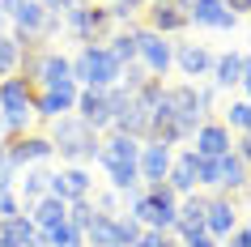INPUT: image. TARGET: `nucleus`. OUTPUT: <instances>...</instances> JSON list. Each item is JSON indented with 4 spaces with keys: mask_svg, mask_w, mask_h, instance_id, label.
Listing matches in <instances>:
<instances>
[{
    "mask_svg": "<svg viewBox=\"0 0 251 247\" xmlns=\"http://www.w3.org/2000/svg\"><path fill=\"white\" fill-rule=\"evenodd\" d=\"M136 247H175V239L162 234V230H145L141 239H136Z\"/></svg>",
    "mask_w": 251,
    "mask_h": 247,
    "instance_id": "33",
    "label": "nucleus"
},
{
    "mask_svg": "<svg viewBox=\"0 0 251 247\" xmlns=\"http://www.w3.org/2000/svg\"><path fill=\"white\" fill-rule=\"evenodd\" d=\"M4 149H9V158H13V166H39V162H47V158H55V145L47 132H22V137H9L4 141Z\"/></svg>",
    "mask_w": 251,
    "mask_h": 247,
    "instance_id": "8",
    "label": "nucleus"
},
{
    "mask_svg": "<svg viewBox=\"0 0 251 247\" xmlns=\"http://www.w3.org/2000/svg\"><path fill=\"white\" fill-rule=\"evenodd\" d=\"M17 175H22V170L13 166V158H9V149L0 145V183H17Z\"/></svg>",
    "mask_w": 251,
    "mask_h": 247,
    "instance_id": "34",
    "label": "nucleus"
},
{
    "mask_svg": "<svg viewBox=\"0 0 251 247\" xmlns=\"http://www.w3.org/2000/svg\"><path fill=\"white\" fill-rule=\"evenodd\" d=\"M119 205H124V196L111 188V192H94V209L98 213H111V218H119Z\"/></svg>",
    "mask_w": 251,
    "mask_h": 247,
    "instance_id": "32",
    "label": "nucleus"
},
{
    "mask_svg": "<svg viewBox=\"0 0 251 247\" xmlns=\"http://www.w3.org/2000/svg\"><path fill=\"white\" fill-rule=\"evenodd\" d=\"M90 192H94V179H90L85 166H64V170H55V175H47V196L64 200V205L90 200Z\"/></svg>",
    "mask_w": 251,
    "mask_h": 247,
    "instance_id": "9",
    "label": "nucleus"
},
{
    "mask_svg": "<svg viewBox=\"0 0 251 247\" xmlns=\"http://www.w3.org/2000/svg\"><path fill=\"white\" fill-rule=\"evenodd\" d=\"M234 154H238V158H243V162L251 166V132H238V141H234Z\"/></svg>",
    "mask_w": 251,
    "mask_h": 247,
    "instance_id": "35",
    "label": "nucleus"
},
{
    "mask_svg": "<svg viewBox=\"0 0 251 247\" xmlns=\"http://www.w3.org/2000/svg\"><path fill=\"white\" fill-rule=\"evenodd\" d=\"M77 243H85V239H81V230L68 218L60 226H51V230H43V247H77Z\"/></svg>",
    "mask_w": 251,
    "mask_h": 247,
    "instance_id": "27",
    "label": "nucleus"
},
{
    "mask_svg": "<svg viewBox=\"0 0 251 247\" xmlns=\"http://www.w3.org/2000/svg\"><path fill=\"white\" fill-rule=\"evenodd\" d=\"M136 64H145L149 77H166L175 68V43L141 26L136 30Z\"/></svg>",
    "mask_w": 251,
    "mask_h": 247,
    "instance_id": "6",
    "label": "nucleus"
},
{
    "mask_svg": "<svg viewBox=\"0 0 251 247\" xmlns=\"http://www.w3.org/2000/svg\"><path fill=\"white\" fill-rule=\"evenodd\" d=\"M77 94H81V85L73 77L68 81H60V85H51V90H34V115L39 119H60V115H73V107H77Z\"/></svg>",
    "mask_w": 251,
    "mask_h": 247,
    "instance_id": "7",
    "label": "nucleus"
},
{
    "mask_svg": "<svg viewBox=\"0 0 251 247\" xmlns=\"http://www.w3.org/2000/svg\"><path fill=\"white\" fill-rule=\"evenodd\" d=\"M238 230V205H234V196H209V209H204V234L209 239H217V243H226L230 234Z\"/></svg>",
    "mask_w": 251,
    "mask_h": 247,
    "instance_id": "10",
    "label": "nucleus"
},
{
    "mask_svg": "<svg viewBox=\"0 0 251 247\" xmlns=\"http://www.w3.org/2000/svg\"><path fill=\"white\" fill-rule=\"evenodd\" d=\"M145 4H162V0H145Z\"/></svg>",
    "mask_w": 251,
    "mask_h": 247,
    "instance_id": "43",
    "label": "nucleus"
},
{
    "mask_svg": "<svg viewBox=\"0 0 251 247\" xmlns=\"http://www.w3.org/2000/svg\"><path fill=\"white\" fill-rule=\"evenodd\" d=\"M51 145H55V154L64 158L68 166H85V162H94L98 158V145H102V137L85 124V119L77 115H60L51 119Z\"/></svg>",
    "mask_w": 251,
    "mask_h": 247,
    "instance_id": "2",
    "label": "nucleus"
},
{
    "mask_svg": "<svg viewBox=\"0 0 251 247\" xmlns=\"http://www.w3.org/2000/svg\"><path fill=\"white\" fill-rule=\"evenodd\" d=\"M166 183H171L179 196H187V192H196V188H200V154H196V149H179V154H175Z\"/></svg>",
    "mask_w": 251,
    "mask_h": 247,
    "instance_id": "19",
    "label": "nucleus"
},
{
    "mask_svg": "<svg viewBox=\"0 0 251 247\" xmlns=\"http://www.w3.org/2000/svg\"><path fill=\"white\" fill-rule=\"evenodd\" d=\"M187 26H196V30H234L238 17L226 9L222 0H192L187 4Z\"/></svg>",
    "mask_w": 251,
    "mask_h": 247,
    "instance_id": "11",
    "label": "nucleus"
},
{
    "mask_svg": "<svg viewBox=\"0 0 251 247\" xmlns=\"http://www.w3.org/2000/svg\"><path fill=\"white\" fill-rule=\"evenodd\" d=\"M213 60H217V55H213L204 43H175V68H179L183 77H209Z\"/></svg>",
    "mask_w": 251,
    "mask_h": 247,
    "instance_id": "20",
    "label": "nucleus"
},
{
    "mask_svg": "<svg viewBox=\"0 0 251 247\" xmlns=\"http://www.w3.org/2000/svg\"><path fill=\"white\" fill-rule=\"evenodd\" d=\"M94 162L106 170V179H111V188H115L119 196H128L132 188H141V170H136V162H141V141H136V137H124V132L102 137Z\"/></svg>",
    "mask_w": 251,
    "mask_h": 247,
    "instance_id": "1",
    "label": "nucleus"
},
{
    "mask_svg": "<svg viewBox=\"0 0 251 247\" xmlns=\"http://www.w3.org/2000/svg\"><path fill=\"white\" fill-rule=\"evenodd\" d=\"M243 192H247V196H251V175H247V188H243Z\"/></svg>",
    "mask_w": 251,
    "mask_h": 247,
    "instance_id": "42",
    "label": "nucleus"
},
{
    "mask_svg": "<svg viewBox=\"0 0 251 247\" xmlns=\"http://www.w3.org/2000/svg\"><path fill=\"white\" fill-rule=\"evenodd\" d=\"M81 239H85V247H115V218L94 209V218H90V226H85Z\"/></svg>",
    "mask_w": 251,
    "mask_h": 247,
    "instance_id": "24",
    "label": "nucleus"
},
{
    "mask_svg": "<svg viewBox=\"0 0 251 247\" xmlns=\"http://www.w3.org/2000/svg\"><path fill=\"white\" fill-rule=\"evenodd\" d=\"M13 213H26L22 196H17V183H0V218H13Z\"/></svg>",
    "mask_w": 251,
    "mask_h": 247,
    "instance_id": "30",
    "label": "nucleus"
},
{
    "mask_svg": "<svg viewBox=\"0 0 251 247\" xmlns=\"http://www.w3.org/2000/svg\"><path fill=\"white\" fill-rule=\"evenodd\" d=\"M77 247H85V243H77Z\"/></svg>",
    "mask_w": 251,
    "mask_h": 247,
    "instance_id": "44",
    "label": "nucleus"
},
{
    "mask_svg": "<svg viewBox=\"0 0 251 247\" xmlns=\"http://www.w3.org/2000/svg\"><path fill=\"white\" fill-rule=\"evenodd\" d=\"M204 209H209V196L204 192H187V196H179V209H175V230L171 234H196V230H204Z\"/></svg>",
    "mask_w": 251,
    "mask_h": 247,
    "instance_id": "17",
    "label": "nucleus"
},
{
    "mask_svg": "<svg viewBox=\"0 0 251 247\" xmlns=\"http://www.w3.org/2000/svg\"><path fill=\"white\" fill-rule=\"evenodd\" d=\"M222 124L230 132H251V103H247V98L230 103V107H226V115H222Z\"/></svg>",
    "mask_w": 251,
    "mask_h": 247,
    "instance_id": "29",
    "label": "nucleus"
},
{
    "mask_svg": "<svg viewBox=\"0 0 251 247\" xmlns=\"http://www.w3.org/2000/svg\"><path fill=\"white\" fill-rule=\"evenodd\" d=\"M141 234H145V226H141L132 213H119L115 218V247H136Z\"/></svg>",
    "mask_w": 251,
    "mask_h": 247,
    "instance_id": "28",
    "label": "nucleus"
},
{
    "mask_svg": "<svg viewBox=\"0 0 251 247\" xmlns=\"http://www.w3.org/2000/svg\"><path fill=\"white\" fill-rule=\"evenodd\" d=\"M222 4H226V9H230V13H251V0H222Z\"/></svg>",
    "mask_w": 251,
    "mask_h": 247,
    "instance_id": "39",
    "label": "nucleus"
},
{
    "mask_svg": "<svg viewBox=\"0 0 251 247\" xmlns=\"http://www.w3.org/2000/svg\"><path fill=\"white\" fill-rule=\"evenodd\" d=\"M0 247H43V234H39V226L30 221V213L0 218Z\"/></svg>",
    "mask_w": 251,
    "mask_h": 247,
    "instance_id": "18",
    "label": "nucleus"
},
{
    "mask_svg": "<svg viewBox=\"0 0 251 247\" xmlns=\"http://www.w3.org/2000/svg\"><path fill=\"white\" fill-rule=\"evenodd\" d=\"M85 4H111V0H85Z\"/></svg>",
    "mask_w": 251,
    "mask_h": 247,
    "instance_id": "40",
    "label": "nucleus"
},
{
    "mask_svg": "<svg viewBox=\"0 0 251 247\" xmlns=\"http://www.w3.org/2000/svg\"><path fill=\"white\" fill-rule=\"evenodd\" d=\"M192 141H196L192 149H196L200 158H222V154H230V149H234V132L226 128L222 119H204Z\"/></svg>",
    "mask_w": 251,
    "mask_h": 247,
    "instance_id": "14",
    "label": "nucleus"
},
{
    "mask_svg": "<svg viewBox=\"0 0 251 247\" xmlns=\"http://www.w3.org/2000/svg\"><path fill=\"white\" fill-rule=\"evenodd\" d=\"M90 218H94V200H73V205H68V221H73V226H77L81 234H85Z\"/></svg>",
    "mask_w": 251,
    "mask_h": 247,
    "instance_id": "31",
    "label": "nucleus"
},
{
    "mask_svg": "<svg viewBox=\"0 0 251 247\" xmlns=\"http://www.w3.org/2000/svg\"><path fill=\"white\" fill-rule=\"evenodd\" d=\"M73 115L77 119H85L94 132H102V128H111V94L106 90H81L77 94V107H73Z\"/></svg>",
    "mask_w": 251,
    "mask_h": 247,
    "instance_id": "13",
    "label": "nucleus"
},
{
    "mask_svg": "<svg viewBox=\"0 0 251 247\" xmlns=\"http://www.w3.org/2000/svg\"><path fill=\"white\" fill-rule=\"evenodd\" d=\"M4 22H9V17H4V9H0V30H4Z\"/></svg>",
    "mask_w": 251,
    "mask_h": 247,
    "instance_id": "41",
    "label": "nucleus"
},
{
    "mask_svg": "<svg viewBox=\"0 0 251 247\" xmlns=\"http://www.w3.org/2000/svg\"><path fill=\"white\" fill-rule=\"evenodd\" d=\"M22 55H26V39L0 30V77H17L22 73Z\"/></svg>",
    "mask_w": 251,
    "mask_h": 247,
    "instance_id": "23",
    "label": "nucleus"
},
{
    "mask_svg": "<svg viewBox=\"0 0 251 247\" xmlns=\"http://www.w3.org/2000/svg\"><path fill=\"white\" fill-rule=\"evenodd\" d=\"M26 213H30V221H34L39 234H43V230H51V226H60V221L68 218V205H64V200H55V196H43L39 205H30Z\"/></svg>",
    "mask_w": 251,
    "mask_h": 247,
    "instance_id": "22",
    "label": "nucleus"
},
{
    "mask_svg": "<svg viewBox=\"0 0 251 247\" xmlns=\"http://www.w3.org/2000/svg\"><path fill=\"white\" fill-rule=\"evenodd\" d=\"M171 162H175V154H171V145H162V141H145L141 145V162H136V170H141V183H162L166 175H171Z\"/></svg>",
    "mask_w": 251,
    "mask_h": 247,
    "instance_id": "15",
    "label": "nucleus"
},
{
    "mask_svg": "<svg viewBox=\"0 0 251 247\" xmlns=\"http://www.w3.org/2000/svg\"><path fill=\"white\" fill-rule=\"evenodd\" d=\"M230 239H234L238 247H251V221H247V226H238V230L230 234Z\"/></svg>",
    "mask_w": 251,
    "mask_h": 247,
    "instance_id": "38",
    "label": "nucleus"
},
{
    "mask_svg": "<svg viewBox=\"0 0 251 247\" xmlns=\"http://www.w3.org/2000/svg\"><path fill=\"white\" fill-rule=\"evenodd\" d=\"M34 85H30L22 73L17 77H0V124L9 137H22V132L34 128Z\"/></svg>",
    "mask_w": 251,
    "mask_h": 247,
    "instance_id": "4",
    "label": "nucleus"
},
{
    "mask_svg": "<svg viewBox=\"0 0 251 247\" xmlns=\"http://www.w3.org/2000/svg\"><path fill=\"white\" fill-rule=\"evenodd\" d=\"M213 166H217V179H213V188H217V192L234 196V192H243V188H247L251 166L234 154V149H230V154H222V158H213Z\"/></svg>",
    "mask_w": 251,
    "mask_h": 247,
    "instance_id": "16",
    "label": "nucleus"
},
{
    "mask_svg": "<svg viewBox=\"0 0 251 247\" xmlns=\"http://www.w3.org/2000/svg\"><path fill=\"white\" fill-rule=\"evenodd\" d=\"M64 26L73 30L81 43H106L119 30L115 17H111V4H85V0H77L64 13Z\"/></svg>",
    "mask_w": 251,
    "mask_h": 247,
    "instance_id": "5",
    "label": "nucleus"
},
{
    "mask_svg": "<svg viewBox=\"0 0 251 247\" xmlns=\"http://www.w3.org/2000/svg\"><path fill=\"white\" fill-rule=\"evenodd\" d=\"M145 30H153V34H162V39L183 34V30H187V9H183V4H175V0L149 4V9H145Z\"/></svg>",
    "mask_w": 251,
    "mask_h": 247,
    "instance_id": "12",
    "label": "nucleus"
},
{
    "mask_svg": "<svg viewBox=\"0 0 251 247\" xmlns=\"http://www.w3.org/2000/svg\"><path fill=\"white\" fill-rule=\"evenodd\" d=\"M183 247H217V239H209L204 230H196V234H183Z\"/></svg>",
    "mask_w": 251,
    "mask_h": 247,
    "instance_id": "36",
    "label": "nucleus"
},
{
    "mask_svg": "<svg viewBox=\"0 0 251 247\" xmlns=\"http://www.w3.org/2000/svg\"><path fill=\"white\" fill-rule=\"evenodd\" d=\"M136 22H128L124 30H115L111 39H106V47H111V55H115L119 64H136Z\"/></svg>",
    "mask_w": 251,
    "mask_h": 247,
    "instance_id": "26",
    "label": "nucleus"
},
{
    "mask_svg": "<svg viewBox=\"0 0 251 247\" xmlns=\"http://www.w3.org/2000/svg\"><path fill=\"white\" fill-rule=\"evenodd\" d=\"M243 60H247V55L243 52H222L217 55V60H213V85H217V90H234V85H243Z\"/></svg>",
    "mask_w": 251,
    "mask_h": 247,
    "instance_id": "21",
    "label": "nucleus"
},
{
    "mask_svg": "<svg viewBox=\"0 0 251 247\" xmlns=\"http://www.w3.org/2000/svg\"><path fill=\"white\" fill-rule=\"evenodd\" d=\"M17 196H22V209L39 205L43 196H47V170H39V166H26V175L17 179Z\"/></svg>",
    "mask_w": 251,
    "mask_h": 247,
    "instance_id": "25",
    "label": "nucleus"
},
{
    "mask_svg": "<svg viewBox=\"0 0 251 247\" xmlns=\"http://www.w3.org/2000/svg\"><path fill=\"white\" fill-rule=\"evenodd\" d=\"M119 73H124V64L111 55L106 43H85L73 55V81L81 90H111V85H119Z\"/></svg>",
    "mask_w": 251,
    "mask_h": 247,
    "instance_id": "3",
    "label": "nucleus"
},
{
    "mask_svg": "<svg viewBox=\"0 0 251 247\" xmlns=\"http://www.w3.org/2000/svg\"><path fill=\"white\" fill-rule=\"evenodd\" d=\"M73 4H77V0H43V9H47V13H60V17H64Z\"/></svg>",
    "mask_w": 251,
    "mask_h": 247,
    "instance_id": "37",
    "label": "nucleus"
}]
</instances>
